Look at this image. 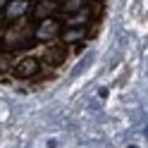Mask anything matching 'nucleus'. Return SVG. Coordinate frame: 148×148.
<instances>
[{
	"label": "nucleus",
	"mask_w": 148,
	"mask_h": 148,
	"mask_svg": "<svg viewBox=\"0 0 148 148\" xmlns=\"http://www.w3.org/2000/svg\"><path fill=\"white\" fill-rule=\"evenodd\" d=\"M55 7H58V5H55L53 0H43V3L38 5V10H36V12H38V14H43V17H45V14H50V12L55 10Z\"/></svg>",
	"instance_id": "obj_5"
},
{
	"label": "nucleus",
	"mask_w": 148,
	"mask_h": 148,
	"mask_svg": "<svg viewBox=\"0 0 148 148\" xmlns=\"http://www.w3.org/2000/svg\"><path fill=\"white\" fill-rule=\"evenodd\" d=\"M26 10H29V3H24V0H12V3L7 5V17H10V19H14V17L24 14Z\"/></svg>",
	"instance_id": "obj_3"
},
{
	"label": "nucleus",
	"mask_w": 148,
	"mask_h": 148,
	"mask_svg": "<svg viewBox=\"0 0 148 148\" xmlns=\"http://www.w3.org/2000/svg\"><path fill=\"white\" fill-rule=\"evenodd\" d=\"M3 3H5V0H0V5H3Z\"/></svg>",
	"instance_id": "obj_8"
},
{
	"label": "nucleus",
	"mask_w": 148,
	"mask_h": 148,
	"mask_svg": "<svg viewBox=\"0 0 148 148\" xmlns=\"http://www.w3.org/2000/svg\"><path fill=\"white\" fill-rule=\"evenodd\" d=\"M93 60H96V55H93V53H88L86 58H81V60H79V64L72 69V74H74V77H77V74H81V72H84V69H86V67H88V64L93 62Z\"/></svg>",
	"instance_id": "obj_4"
},
{
	"label": "nucleus",
	"mask_w": 148,
	"mask_h": 148,
	"mask_svg": "<svg viewBox=\"0 0 148 148\" xmlns=\"http://www.w3.org/2000/svg\"><path fill=\"white\" fill-rule=\"evenodd\" d=\"M129 148H138V146H129Z\"/></svg>",
	"instance_id": "obj_7"
},
{
	"label": "nucleus",
	"mask_w": 148,
	"mask_h": 148,
	"mask_svg": "<svg viewBox=\"0 0 148 148\" xmlns=\"http://www.w3.org/2000/svg\"><path fill=\"white\" fill-rule=\"evenodd\" d=\"M81 36H84V31H81V29H72V31L64 34V41H79Z\"/></svg>",
	"instance_id": "obj_6"
},
{
	"label": "nucleus",
	"mask_w": 148,
	"mask_h": 148,
	"mask_svg": "<svg viewBox=\"0 0 148 148\" xmlns=\"http://www.w3.org/2000/svg\"><path fill=\"white\" fill-rule=\"evenodd\" d=\"M58 29H60V24L55 22V19H48V22L41 24V29H38V34H36V36H38L41 41H45V38H53V36L58 34Z\"/></svg>",
	"instance_id": "obj_2"
},
{
	"label": "nucleus",
	"mask_w": 148,
	"mask_h": 148,
	"mask_svg": "<svg viewBox=\"0 0 148 148\" xmlns=\"http://www.w3.org/2000/svg\"><path fill=\"white\" fill-rule=\"evenodd\" d=\"M36 72H38V60H34V58L22 60L17 64V74H19V77H34Z\"/></svg>",
	"instance_id": "obj_1"
}]
</instances>
